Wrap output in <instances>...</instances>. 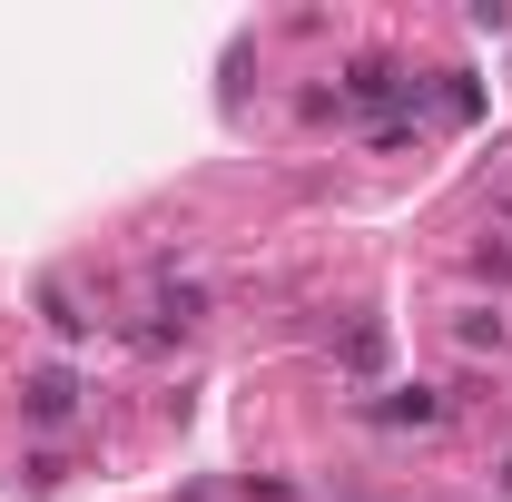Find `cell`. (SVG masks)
Instances as JSON below:
<instances>
[{
    "label": "cell",
    "mask_w": 512,
    "mask_h": 502,
    "mask_svg": "<svg viewBox=\"0 0 512 502\" xmlns=\"http://www.w3.org/2000/svg\"><path fill=\"white\" fill-rule=\"evenodd\" d=\"M503 217H512V188H503Z\"/></svg>",
    "instance_id": "8fae6325"
},
{
    "label": "cell",
    "mask_w": 512,
    "mask_h": 502,
    "mask_svg": "<svg viewBox=\"0 0 512 502\" xmlns=\"http://www.w3.org/2000/svg\"><path fill=\"white\" fill-rule=\"evenodd\" d=\"M473 276H493V286H512V247H503V237H483V247H473Z\"/></svg>",
    "instance_id": "9c48e42d"
},
{
    "label": "cell",
    "mask_w": 512,
    "mask_h": 502,
    "mask_svg": "<svg viewBox=\"0 0 512 502\" xmlns=\"http://www.w3.org/2000/svg\"><path fill=\"white\" fill-rule=\"evenodd\" d=\"M384 365V325H355V335H345V375H375Z\"/></svg>",
    "instance_id": "ba28073f"
},
{
    "label": "cell",
    "mask_w": 512,
    "mask_h": 502,
    "mask_svg": "<svg viewBox=\"0 0 512 502\" xmlns=\"http://www.w3.org/2000/svg\"><path fill=\"white\" fill-rule=\"evenodd\" d=\"M434 109H444V119H483V89H473L463 69H444V89H434Z\"/></svg>",
    "instance_id": "52a82bcc"
},
{
    "label": "cell",
    "mask_w": 512,
    "mask_h": 502,
    "mask_svg": "<svg viewBox=\"0 0 512 502\" xmlns=\"http://www.w3.org/2000/svg\"><path fill=\"white\" fill-rule=\"evenodd\" d=\"M40 325H50V335H69V345H79V335H89V315L69 306V286H60V276H50V286H40Z\"/></svg>",
    "instance_id": "5b68a950"
},
{
    "label": "cell",
    "mask_w": 512,
    "mask_h": 502,
    "mask_svg": "<svg viewBox=\"0 0 512 502\" xmlns=\"http://www.w3.org/2000/svg\"><path fill=\"white\" fill-rule=\"evenodd\" d=\"M79 404H89V384L69 375V365H40V375H20V414H30L40 434H60V424H79Z\"/></svg>",
    "instance_id": "7a4b0ae2"
},
{
    "label": "cell",
    "mask_w": 512,
    "mask_h": 502,
    "mask_svg": "<svg viewBox=\"0 0 512 502\" xmlns=\"http://www.w3.org/2000/svg\"><path fill=\"white\" fill-rule=\"evenodd\" d=\"M453 345H463V355H503V345H512V315L463 306V315H453Z\"/></svg>",
    "instance_id": "277c9868"
},
{
    "label": "cell",
    "mask_w": 512,
    "mask_h": 502,
    "mask_svg": "<svg viewBox=\"0 0 512 502\" xmlns=\"http://www.w3.org/2000/svg\"><path fill=\"white\" fill-rule=\"evenodd\" d=\"M365 424H444V394H434V384H394V394H365Z\"/></svg>",
    "instance_id": "3957f363"
},
{
    "label": "cell",
    "mask_w": 512,
    "mask_h": 502,
    "mask_svg": "<svg viewBox=\"0 0 512 502\" xmlns=\"http://www.w3.org/2000/svg\"><path fill=\"white\" fill-rule=\"evenodd\" d=\"M197 325H207V286L178 276V286H158V296H148V325H128V345H188Z\"/></svg>",
    "instance_id": "6da1fadb"
},
{
    "label": "cell",
    "mask_w": 512,
    "mask_h": 502,
    "mask_svg": "<svg viewBox=\"0 0 512 502\" xmlns=\"http://www.w3.org/2000/svg\"><path fill=\"white\" fill-rule=\"evenodd\" d=\"M20 483H30V493H60V483H69V453H60V443H40V453L20 463Z\"/></svg>",
    "instance_id": "8992f818"
},
{
    "label": "cell",
    "mask_w": 512,
    "mask_h": 502,
    "mask_svg": "<svg viewBox=\"0 0 512 502\" xmlns=\"http://www.w3.org/2000/svg\"><path fill=\"white\" fill-rule=\"evenodd\" d=\"M503 493H512V463H503Z\"/></svg>",
    "instance_id": "30bf717a"
}]
</instances>
